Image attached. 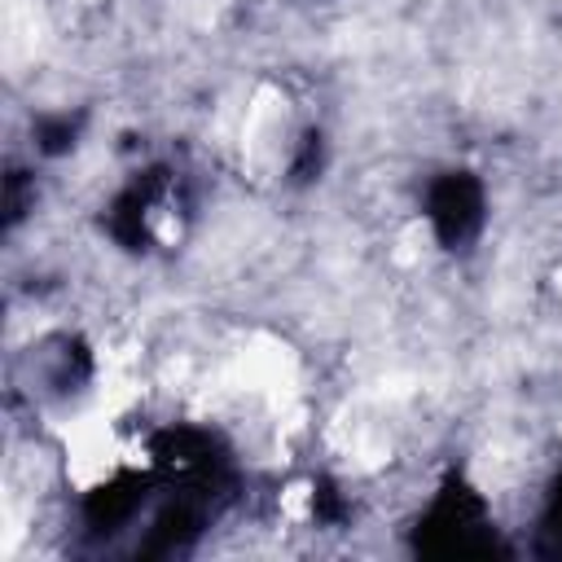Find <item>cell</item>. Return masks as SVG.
<instances>
[{
    "instance_id": "6da1fadb",
    "label": "cell",
    "mask_w": 562,
    "mask_h": 562,
    "mask_svg": "<svg viewBox=\"0 0 562 562\" xmlns=\"http://www.w3.org/2000/svg\"><path fill=\"white\" fill-rule=\"evenodd\" d=\"M114 417H105L101 408L75 417L66 426V474L75 487H92L101 483L119 461H123V443L110 426Z\"/></svg>"
},
{
    "instance_id": "7a4b0ae2",
    "label": "cell",
    "mask_w": 562,
    "mask_h": 562,
    "mask_svg": "<svg viewBox=\"0 0 562 562\" xmlns=\"http://www.w3.org/2000/svg\"><path fill=\"white\" fill-rule=\"evenodd\" d=\"M233 382L246 386V391L268 395L277 408H290L294 404V386H299V369H294L290 347H281L277 338H250L237 351Z\"/></svg>"
},
{
    "instance_id": "277c9868",
    "label": "cell",
    "mask_w": 562,
    "mask_h": 562,
    "mask_svg": "<svg viewBox=\"0 0 562 562\" xmlns=\"http://www.w3.org/2000/svg\"><path fill=\"white\" fill-rule=\"evenodd\" d=\"M558 294H562V272H558Z\"/></svg>"
},
{
    "instance_id": "3957f363",
    "label": "cell",
    "mask_w": 562,
    "mask_h": 562,
    "mask_svg": "<svg viewBox=\"0 0 562 562\" xmlns=\"http://www.w3.org/2000/svg\"><path fill=\"white\" fill-rule=\"evenodd\" d=\"M307 505H312L307 483H294V487H285V492H281V514H285V518L303 522V518H307Z\"/></svg>"
}]
</instances>
